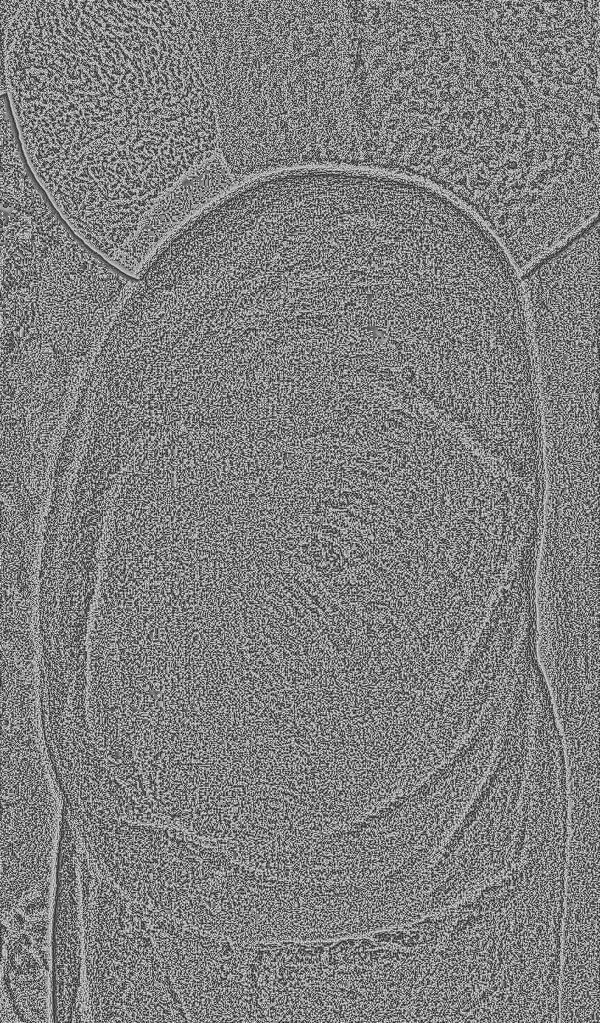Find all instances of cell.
<instances>
[{
  "label": "cell",
  "instance_id": "1",
  "mask_svg": "<svg viewBox=\"0 0 600 1023\" xmlns=\"http://www.w3.org/2000/svg\"><path fill=\"white\" fill-rule=\"evenodd\" d=\"M205 3L20 0L2 27V86L32 173L133 279L156 202L219 153Z\"/></svg>",
  "mask_w": 600,
  "mask_h": 1023
},
{
  "label": "cell",
  "instance_id": "2",
  "mask_svg": "<svg viewBox=\"0 0 600 1023\" xmlns=\"http://www.w3.org/2000/svg\"><path fill=\"white\" fill-rule=\"evenodd\" d=\"M219 154L235 177L363 166L348 1H210Z\"/></svg>",
  "mask_w": 600,
  "mask_h": 1023
},
{
  "label": "cell",
  "instance_id": "3",
  "mask_svg": "<svg viewBox=\"0 0 600 1023\" xmlns=\"http://www.w3.org/2000/svg\"><path fill=\"white\" fill-rule=\"evenodd\" d=\"M136 282L82 242L37 186L2 196L3 410L77 396Z\"/></svg>",
  "mask_w": 600,
  "mask_h": 1023
},
{
  "label": "cell",
  "instance_id": "4",
  "mask_svg": "<svg viewBox=\"0 0 600 1023\" xmlns=\"http://www.w3.org/2000/svg\"><path fill=\"white\" fill-rule=\"evenodd\" d=\"M523 289L541 409L554 431L595 432L599 388V226L537 263Z\"/></svg>",
  "mask_w": 600,
  "mask_h": 1023
},
{
  "label": "cell",
  "instance_id": "5",
  "mask_svg": "<svg viewBox=\"0 0 600 1023\" xmlns=\"http://www.w3.org/2000/svg\"><path fill=\"white\" fill-rule=\"evenodd\" d=\"M235 178L219 153L180 179L154 205L137 243L140 277L168 241L193 217L225 195Z\"/></svg>",
  "mask_w": 600,
  "mask_h": 1023
},
{
  "label": "cell",
  "instance_id": "6",
  "mask_svg": "<svg viewBox=\"0 0 600 1023\" xmlns=\"http://www.w3.org/2000/svg\"><path fill=\"white\" fill-rule=\"evenodd\" d=\"M118 653H124V652H117V654H118ZM109 654H116V653H109Z\"/></svg>",
  "mask_w": 600,
  "mask_h": 1023
}]
</instances>
